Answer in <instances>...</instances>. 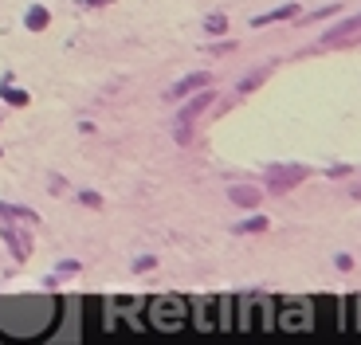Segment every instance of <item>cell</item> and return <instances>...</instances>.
Here are the masks:
<instances>
[{
	"instance_id": "obj_1",
	"label": "cell",
	"mask_w": 361,
	"mask_h": 345,
	"mask_svg": "<svg viewBox=\"0 0 361 345\" xmlns=\"http://www.w3.org/2000/svg\"><path fill=\"white\" fill-rule=\"evenodd\" d=\"M307 177H310L307 165H271V169H267V189L275 192V196H283V192L298 189Z\"/></svg>"
},
{
	"instance_id": "obj_2",
	"label": "cell",
	"mask_w": 361,
	"mask_h": 345,
	"mask_svg": "<svg viewBox=\"0 0 361 345\" xmlns=\"http://www.w3.org/2000/svg\"><path fill=\"white\" fill-rule=\"evenodd\" d=\"M212 99H216V94H212V91L204 87V91H197V99H192L189 106L180 110V122H177V142H180V146H185V142L192 137V122L200 118V110L212 106Z\"/></svg>"
},
{
	"instance_id": "obj_3",
	"label": "cell",
	"mask_w": 361,
	"mask_h": 345,
	"mask_svg": "<svg viewBox=\"0 0 361 345\" xmlns=\"http://www.w3.org/2000/svg\"><path fill=\"white\" fill-rule=\"evenodd\" d=\"M322 44L326 47H357L361 44V12L350 16V20H342L338 27H330V32L322 36Z\"/></svg>"
},
{
	"instance_id": "obj_4",
	"label": "cell",
	"mask_w": 361,
	"mask_h": 345,
	"mask_svg": "<svg viewBox=\"0 0 361 345\" xmlns=\"http://www.w3.org/2000/svg\"><path fill=\"white\" fill-rule=\"evenodd\" d=\"M0 236L8 239V251L16 255L20 263H24L27 255H32V236H27L24 227H16V224H12L8 216H0Z\"/></svg>"
},
{
	"instance_id": "obj_5",
	"label": "cell",
	"mask_w": 361,
	"mask_h": 345,
	"mask_svg": "<svg viewBox=\"0 0 361 345\" xmlns=\"http://www.w3.org/2000/svg\"><path fill=\"white\" fill-rule=\"evenodd\" d=\"M208 82H212V75L208 71H192V75H185V79L177 82L169 91V99H185V94H197V91H204Z\"/></svg>"
},
{
	"instance_id": "obj_6",
	"label": "cell",
	"mask_w": 361,
	"mask_h": 345,
	"mask_svg": "<svg viewBox=\"0 0 361 345\" xmlns=\"http://www.w3.org/2000/svg\"><path fill=\"white\" fill-rule=\"evenodd\" d=\"M228 200H232L235 208H259L263 192L255 189V184H232V189H228Z\"/></svg>"
},
{
	"instance_id": "obj_7",
	"label": "cell",
	"mask_w": 361,
	"mask_h": 345,
	"mask_svg": "<svg viewBox=\"0 0 361 345\" xmlns=\"http://www.w3.org/2000/svg\"><path fill=\"white\" fill-rule=\"evenodd\" d=\"M290 16H298V4H283V8H275V12H263V16H255L252 24L267 27V24H279V20H290Z\"/></svg>"
},
{
	"instance_id": "obj_8",
	"label": "cell",
	"mask_w": 361,
	"mask_h": 345,
	"mask_svg": "<svg viewBox=\"0 0 361 345\" xmlns=\"http://www.w3.org/2000/svg\"><path fill=\"white\" fill-rule=\"evenodd\" d=\"M24 24L32 27V32H44V27H47V8L32 4V8H27V16H24Z\"/></svg>"
},
{
	"instance_id": "obj_9",
	"label": "cell",
	"mask_w": 361,
	"mask_h": 345,
	"mask_svg": "<svg viewBox=\"0 0 361 345\" xmlns=\"http://www.w3.org/2000/svg\"><path fill=\"white\" fill-rule=\"evenodd\" d=\"M71 275H79V263H75V259H63V263L55 267V275H51V279H47V282H51V287H55V282L71 279Z\"/></svg>"
},
{
	"instance_id": "obj_10",
	"label": "cell",
	"mask_w": 361,
	"mask_h": 345,
	"mask_svg": "<svg viewBox=\"0 0 361 345\" xmlns=\"http://www.w3.org/2000/svg\"><path fill=\"white\" fill-rule=\"evenodd\" d=\"M235 232H240V236H247V232H252V236H259V232H267V216H252V220H244V224L235 227Z\"/></svg>"
},
{
	"instance_id": "obj_11",
	"label": "cell",
	"mask_w": 361,
	"mask_h": 345,
	"mask_svg": "<svg viewBox=\"0 0 361 345\" xmlns=\"http://www.w3.org/2000/svg\"><path fill=\"white\" fill-rule=\"evenodd\" d=\"M0 99L12 102V106H27V94H24V91H16V87H8V82L0 87Z\"/></svg>"
},
{
	"instance_id": "obj_12",
	"label": "cell",
	"mask_w": 361,
	"mask_h": 345,
	"mask_svg": "<svg viewBox=\"0 0 361 345\" xmlns=\"http://www.w3.org/2000/svg\"><path fill=\"white\" fill-rule=\"evenodd\" d=\"M204 27L212 32V36H220V32H228V20H224V16H208Z\"/></svg>"
},
{
	"instance_id": "obj_13",
	"label": "cell",
	"mask_w": 361,
	"mask_h": 345,
	"mask_svg": "<svg viewBox=\"0 0 361 345\" xmlns=\"http://www.w3.org/2000/svg\"><path fill=\"white\" fill-rule=\"evenodd\" d=\"M79 204H87V208H102V196L99 192H79Z\"/></svg>"
},
{
	"instance_id": "obj_14",
	"label": "cell",
	"mask_w": 361,
	"mask_h": 345,
	"mask_svg": "<svg viewBox=\"0 0 361 345\" xmlns=\"http://www.w3.org/2000/svg\"><path fill=\"white\" fill-rule=\"evenodd\" d=\"M134 271H137V275H142V271H154V255H142V259L134 263Z\"/></svg>"
},
{
	"instance_id": "obj_15",
	"label": "cell",
	"mask_w": 361,
	"mask_h": 345,
	"mask_svg": "<svg viewBox=\"0 0 361 345\" xmlns=\"http://www.w3.org/2000/svg\"><path fill=\"white\" fill-rule=\"evenodd\" d=\"M334 263H338V271H350V267H353V255H338Z\"/></svg>"
},
{
	"instance_id": "obj_16",
	"label": "cell",
	"mask_w": 361,
	"mask_h": 345,
	"mask_svg": "<svg viewBox=\"0 0 361 345\" xmlns=\"http://www.w3.org/2000/svg\"><path fill=\"white\" fill-rule=\"evenodd\" d=\"M255 87H259V75H252V79H244V82H240V91H255Z\"/></svg>"
},
{
	"instance_id": "obj_17",
	"label": "cell",
	"mask_w": 361,
	"mask_h": 345,
	"mask_svg": "<svg viewBox=\"0 0 361 345\" xmlns=\"http://www.w3.org/2000/svg\"><path fill=\"white\" fill-rule=\"evenodd\" d=\"M79 4H87V8H102V4H110V0H79Z\"/></svg>"
}]
</instances>
